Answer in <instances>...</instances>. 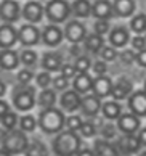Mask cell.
Returning <instances> with one entry per match:
<instances>
[{"label": "cell", "instance_id": "5bb4252c", "mask_svg": "<svg viewBox=\"0 0 146 156\" xmlns=\"http://www.w3.org/2000/svg\"><path fill=\"white\" fill-rule=\"evenodd\" d=\"M114 80L109 76H96L93 77V85H92V94H95L98 98H108L113 94Z\"/></svg>", "mask_w": 146, "mask_h": 156}, {"label": "cell", "instance_id": "cb8c5ba5", "mask_svg": "<svg viewBox=\"0 0 146 156\" xmlns=\"http://www.w3.org/2000/svg\"><path fill=\"white\" fill-rule=\"evenodd\" d=\"M93 151L96 156H120L114 143L104 138H95L93 140Z\"/></svg>", "mask_w": 146, "mask_h": 156}, {"label": "cell", "instance_id": "9c48e42d", "mask_svg": "<svg viewBox=\"0 0 146 156\" xmlns=\"http://www.w3.org/2000/svg\"><path fill=\"white\" fill-rule=\"evenodd\" d=\"M40 34H42V31H39L36 24L27 23L18 29V40L23 47H34L40 42Z\"/></svg>", "mask_w": 146, "mask_h": 156}, {"label": "cell", "instance_id": "d590c367", "mask_svg": "<svg viewBox=\"0 0 146 156\" xmlns=\"http://www.w3.org/2000/svg\"><path fill=\"white\" fill-rule=\"evenodd\" d=\"M82 124H84V121L80 114H69L66 118V129L71 132H80Z\"/></svg>", "mask_w": 146, "mask_h": 156}, {"label": "cell", "instance_id": "ee69618b", "mask_svg": "<svg viewBox=\"0 0 146 156\" xmlns=\"http://www.w3.org/2000/svg\"><path fill=\"white\" fill-rule=\"evenodd\" d=\"M109 31H111V26L108 20H96L95 24H93V32L98 34V36H104Z\"/></svg>", "mask_w": 146, "mask_h": 156}, {"label": "cell", "instance_id": "60d3db41", "mask_svg": "<svg viewBox=\"0 0 146 156\" xmlns=\"http://www.w3.org/2000/svg\"><path fill=\"white\" fill-rule=\"evenodd\" d=\"M51 87L56 92H66V90H69V79H66L63 74H58L51 80Z\"/></svg>", "mask_w": 146, "mask_h": 156}, {"label": "cell", "instance_id": "4dcf8cb0", "mask_svg": "<svg viewBox=\"0 0 146 156\" xmlns=\"http://www.w3.org/2000/svg\"><path fill=\"white\" fill-rule=\"evenodd\" d=\"M26 153H27V156H48V150H47L45 143H42L39 138H34L29 143Z\"/></svg>", "mask_w": 146, "mask_h": 156}, {"label": "cell", "instance_id": "6f0895ef", "mask_svg": "<svg viewBox=\"0 0 146 156\" xmlns=\"http://www.w3.org/2000/svg\"><path fill=\"white\" fill-rule=\"evenodd\" d=\"M140 156H146V151H143V153H141V154H140Z\"/></svg>", "mask_w": 146, "mask_h": 156}, {"label": "cell", "instance_id": "681fc988", "mask_svg": "<svg viewBox=\"0 0 146 156\" xmlns=\"http://www.w3.org/2000/svg\"><path fill=\"white\" fill-rule=\"evenodd\" d=\"M10 113V103L5 101L3 98H0V119H2L5 114Z\"/></svg>", "mask_w": 146, "mask_h": 156}, {"label": "cell", "instance_id": "3957f363", "mask_svg": "<svg viewBox=\"0 0 146 156\" xmlns=\"http://www.w3.org/2000/svg\"><path fill=\"white\" fill-rule=\"evenodd\" d=\"M11 103L21 113H27L37 105L36 89L32 85H16L11 92Z\"/></svg>", "mask_w": 146, "mask_h": 156}, {"label": "cell", "instance_id": "30bf717a", "mask_svg": "<svg viewBox=\"0 0 146 156\" xmlns=\"http://www.w3.org/2000/svg\"><path fill=\"white\" fill-rule=\"evenodd\" d=\"M87 37V27L79 20H71L64 26V39H68L71 44H80Z\"/></svg>", "mask_w": 146, "mask_h": 156}, {"label": "cell", "instance_id": "8d00e7d4", "mask_svg": "<svg viewBox=\"0 0 146 156\" xmlns=\"http://www.w3.org/2000/svg\"><path fill=\"white\" fill-rule=\"evenodd\" d=\"M51 80H53V77H51V73L48 71H40L39 74H36V84H37V87L40 89H50V85H51Z\"/></svg>", "mask_w": 146, "mask_h": 156}, {"label": "cell", "instance_id": "ab89813d", "mask_svg": "<svg viewBox=\"0 0 146 156\" xmlns=\"http://www.w3.org/2000/svg\"><path fill=\"white\" fill-rule=\"evenodd\" d=\"M119 60L120 63H124V65H133V63H137V51L133 48H124L120 50L119 53Z\"/></svg>", "mask_w": 146, "mask_h": 156}, {"label": "cell", "instance_id": "1f68e13d", "mask_svg": "<svg viewBox=\"0 0 146 156\" xmlns=\"http://www.w3.org/2000/svg\"><path fill=\"white\" fill-rule=\"evenodd\" d=\"M19 58H21V65H24L26 68H34L39 61V56L36 53V50H31V48H24L19 53Z\"/></svg>", "mask_w": 146, "mask_h": 156}, {"label": "cell", "instance_id": "e0dca14e", "mask_svg": "<svg viewBox=\"0 0 146 156\" xmlns=\"http://www.w3.org/2000/svg\"><path fill=\"white\" fill-rule=\"evenodd\" d=\"M109 44L114 48H124L130 42V32L125 26H116L109 31Z\"/></svg>", "mask_w": 146, "mask_h": 156}, {"label": "cell", "instance_id": "680465c9", "mask_svg": "<svg viewBox=\"0 0 146 156\" xmlns=\"http://www.w3.org/2000/svg\"><path fill=\"white\" fill-rule=\"evenodd\" d=\"M0 142H2V138H0Z\"/></svg>", "mask_w": 146, "mask_h": 156}, {"label": "cell", "instance_id": "db71d44e", "mask_svg": "<svg viewBox=\"0 0 146 156\" xmlns=\"http://www.w3.org/2000/svg\"><path fill=\"white\" fill-rule=\"evenodd\" d=\"M5 94H7V84L3 80H0V98H3Z\"/></svg>", "mask_w": 146, "mask_h": 156}, {"label": "cell", "instance_id": "4316f807", "mask_svg": "<svg viewBox=\"0 0 146 156\" xmlns=\"http://www.w3.org/2000/svg\"><path fill=\"white\" fill-rule=\"evenodd\" d=\"M56 90L55 89H43L40 90V94L37 95V105L45 109V108H53L56 105Z\"/></svg>", "mask_w": 146, "mask_h": 156}, {"label": "cell", "instance_id": "5b68a950", "mask_svg": "<svg viewBox=\"0 0 146 156\" xmlns=\"http://www.w3.org/2000/svg\"><path fill=\"white\" fill-rule=\"evenodd\" d=\"M72 8L68 0H48L45 3V16L50 21V24H61L68 23L71 16Z\"/></svg>", "mask_w": 146, "mask_h": 156}, {"label": "cell", "instance_id": "d6a6232c", "mask_svg": "<svg viewBox=\"0 0 146 156\" xmlns=\"http://www.w3.org/2000/svg\"><path fill=\"white\" fill-rule=\"evenodd\" d=\"M19 129L23 132H34L36 130V127H39V122L37 119L32 116V114H23L19 116Z\"/></svg>", "mask_w": 146, "mask_h": 156}, {"label": "cell", "instance_id": "52a82bcc", "mask_svg": "<svg viewBox=\"0 0 146 156\" xmlns=\"http://www.w3.org/2000/svg\"><path fill=\"white\" fill-rule=\"evenodd\" d=\"M23 16V10L16 0H2L0 2V20L7 24H13V23L19 21Z\"/></svg>", "mask_w": 146, "mask_h": 156}, {"label": "cell", "instance_id": "ba28073f", "mask_svg": "<svg viewBox=\"0 0 146 156\" xmlns=\"http://www.w3.org/2000/svg\"><path fill=\"white\" fill-rule=\"evenodd\" d=\"M128 111L138 118H146V92L143 89L133 90L127 98Z\"/></svg>", "mask_w": 146, "mask_h": 156}, {"label": "cell", "instance_id": "74e56055", "mask_svg": "<svg viewBox=\"0 0 146 156\" xmlns=\"http://www.w3.org/2000/svg\"><path fill=\"white\" fill-rule=\"evenodd\" d=\"M117 127H116V124L113 122H104V126L100 129V134H101V138H104V140H113V138L117 137Z\"/></svg>", "mask_w": 146, "mask_h": 156}, {"label": "cell", "instance_id": "836d02e7", "mask_svg": "<svg viewBox=\"0 0 146 156\" xmlns=\"http://www.w3.org/2000/svg\"><path fill=\"white\" fill-rule=\"evenodd\" d=\"M32 79H36V74L32 73L31 68H23L16 73V80L19 85H31Z\"/></svg>", "mask_w": 146, "mask_h": 156}, {"label": "cell", "instance_id": "44dd1931", "mask_svg": "<svg viewBox=\"0 0 146 156\" xmlns=\"http://www.w3.org/2000/svg\"><path fill=\"white\" fill-rule=\"evenodd\" d=\"M116 148H117V151H124V153H138L141 145H140L138 142V137L137 135H122L117 138V143H116Z\"/></svg>", "mask_w": 146, "mask_h": 156}, {"label": "cell", "instance_id": "816d5d0a", "mask_svg": "<svg viewBox=\"0 0 146 156\" xmlns=\"http://www.w3.org/2000/svg\"><path fill=\"white\" fill-rule=\"evenodd\" d=\"M69 53H71L72 56H75V58L82 55V53H80V47H79V44H72V45H71V48H69Z\"/></svg>", "mask_w": 146, "mask_h": 156}, {"label": "cell", "instance_id": "f546056e", "mask_svg": "<svg viewBox=\"0 0 146 156\" xmlns=\"http://www.w3.org/2000/svg\"><path fill=\"white\" fill-rule=\"evenodd\" d=\"M128 24H130V29L135 32L137 36H141L143 32H146V13L133 15Z\"/></svg>", "mask_w": 146, "mask_h": 156}, {"label": "cell", "instance_id": "7402d4cb", "mask_svg": "<svg viewBox=\"0 0 146 156\" xmlns=\"http://www.w3.org/2000/svg\"><path fill=\"white\" fill-rule=\"evenodd\" d=\"M114 10L113 3L109 0H95V3H92V16H95L96 20H108L113 18Z\"/></svg>", "mask_w": 146, "mask_h": 156}, {"label": "cell", "instance_id": "f907efd6", "mask_svg": "<svg viewBox=\"0 0 146 156\" xmlns=\"http://www.w3.org/2000/svg\"><path fill=\"white\" fill-rule=\"evenodd\" d=\"M138 142H140V145H141V148H146V127H141V129L138 130Z\"/></svg>", "mask_w": 146, "mask_h": 156}, {"label": "cell", "instance_id": "277c9868", "mask_svg": "<svg viewBox=\"0 0 146 156\" xmlns=\"http://www.w3.org/2000/svg\"><path fill=\"white\" fill-rule=\"evenodd\" d=\"M29 143L31 142H29L26 132H23L21 129L7 130L5 135L2 137V148L11 156L18 153H24L29 147Z\"/></svg>", "mask_w": 146, "mask_h": 156}, {"label": "cell", "instance_id": "2e32d148", "mask_svg": "<svg viewBox=\"0 0 146 156\" xmlns=\"http://www.w3.org/2000/svg\"><path fill=\"white\" fill-rule=\"evenodd\" d=\"M16 42H18V29L13 24L3 23L0 26V48L2 50L13 48Z\"/></svg>", "mask_w": 146, "mask_h": 156}, {"label": "cell", "instance_id": "c3c4849f", "mask_svg": "<svg viewBox=\"0 0 146 156\" xmlns=\"http://www.w3.org/2000/svg\"><path fill=\"white\" fill-rule=\"evenodd\" d=\"M137 65L140 68H146V48L141 51H137Z\"/></svg>", "mask_w": 146, "mask_h": 156}, {"label": "cell", "instance_id": "e575fe53", "mask_svg": "<svg viewBox=\"0 0 146 156\" xmlns=\"http://www.w3.org/2000/svg\"><path fill=\"white\" fill-rule=\"evenodd\" d=\"M18 122H19V118L15 111H10L8 114H5V116L0 119V126H2L5 130H13Z\"/></svg>", "mask_w": 146, "mask_h": 156}, {"label": "cell", "instance_id": "f6af8a7d", "mask_svg": "<svg viewBox=\"0 0 146 156\" xmlns=\"http://www.w3.org/2000/svg\"><path fill=\"white\" fill-rule=\"evenodd\" d=\"M92 71H93L95 76H106V73H108V63L103 61V60H96L92 65Z\"/></svg>", "mask_w": 146, "mask_h": 156}, {"label": "cell", "instance_id": "f1b7e54d", "mask_svg": "<svg viewBox=\"0 0 146 156\" xmlns=\"http://www.w3.org/2000/svg\"><path fill=\"white\" fill-rule=\"evenodd\" d=\"M71 8H72V13L77 18H89L92 15V3L89 0H74Z\"/></svg>", "mask_w": 146, "mask_h": 156}, {"label": "cell", "instance_id": "7a4b0ae2", "mask_svg": "<svg viewBox=\"0 0 146 156\" xmlns=\"http://www.w3.org/2000/svg\"><path fill=\"white\" fill-rule=\"evenodd\" d=\"M37 122L40 130L47 135H56L63 132V127L66 126V116H64V111L61 108H45L40 109Z\"/></svg>", "mask_w": 146, "mask_h": 156}, {"label": "cell", "instance_id": "d6986e66", "mask_svg": "<svg viewBox=\"0 0 146 156\" xmlns=\"http://www.w3.org/2000/svg\"><path fill=\"white\" fill-rule=\"evenodd\" d=\"M63 58L60 53L56 51H45L40 58V66H42L43 71H48V73H56V71H61L63 68Z\"/></svg>", "mask_w": 146, "mask_h": 156}, {"label": "cell", "instance_id": "9a60e30c", "mask_svg": "<svg viewBox=\"0 0 146 156\" xmlns=\"http://www.w3.org/2000/svg\"><path fill=\"white\" fill-rule=\"evenodd\" d=\"M80 101H82V95L77 94L74 89H69L66 92H63V95L60 97V105L63 111H68V113H74L80 109Z\"/></svg>", "mask_w": 146, "mask_h": 156}, {"label": "cell", "instance_id": "4fadbf2b", "mask_svg": "<svg viewBox=\"0 0 146 156\" xmlns=\"http://www.w3.org/2000/svg\"><path fill=\"white\" fill-rule=\"evenodd\" d=\"M101 98H98L95 94H87L80 101V113L87 118H95L101 113Z\"/></svg>", "mask_w": 146, "mask_h": 156}, {"label": "cell", "instance_id": "7dc6e473", "mask_svg": "<svg viewBox=\"0 0 146 156\" xmlns=\"http://www.w3.org/2000/svg\"><path fill=\"white\" fill-rule=\"evenodd\" d=\"M130 44H132V48L137 50V51H141L146 48V37L143 36H135L133 39H130Z\"/></svg>", "mask_w": 146, "mask_h": 156}, {"label": "cell", "instance_id": "f35d334b", "mask_svg": "<svg viewBox=\"0 0 146 156\" xmlns=\"http://www.w3.org/2000/svg\"><path fill=\"white\" fill-rule=\"evenodd\" d=\"M92 60L89 58V56H85V55H80L75 58V63H74V66L75 69H77V74L79 73H89L90 69H92Z\"/></svg>", "mask_w": 146, "mask_h": 156}, {"label": "cell", "instance_id": "9f6ffc18", "mask_svg": "<svg viewBox=\"0 0 146 156\" xmlns=\"http://www.w3.org/2000/svg\"><path fill=\"white\" fill-rule=\"evenodd\" d=\"M143 90L146 92V79H144V82H143Z\"/></svg>", "mask_w": 146, "mask_h": 156}, {"label": "cell", "instance_id": "7bdbcfd3", "mask_svg": "<svg viewBox=\"0 0 146 156\" xmlns=\"http://www.w3.org/2000/svg\"><path fill=\"white\" fill-rule=\"evenodd\" d=\"M100 55H101V60L106 61V63H111V61L119 58L117 50H116L114 47H111V45H104V47L101 48V51H100Z\"/></svg>", "mask_w": 146, "mask_h": 156}, {"label": "cell", "instance_id": "f5cc1de1", "mask_svg": "<svg viewBox=\"0 0 146 156\" xmlns=\"http://www.w3.org/2000/svg\"><path fill=\"white\" fill-rule=\"evenodd\" d=\"M77 156H96L95 151H93V148H80V151L77 153Z\"/></svg>", "mask_w": 146, "mask_h": 156}, {"label": "cell", "instance_id": "bcb514c9", "mask_svg": "<svg viewBox=\"0 0 146 156\" xmlns=\"http://www.w3.org/2000/svg\"><path fill=\"white\" fill-rule=\"evenodd\" d=\"M60 74H63L66 79H74L75 76H77V69H75V66L74 65H71V63H64L63 65V68H61V71H60Z\"/></svg>", "mask_w": 146, "mask_h": 156}, {"label": "cell", "instance_id": "83f0119b", "mask_svg": "<svg viewBox=\"0 0 146 156\" xmlns=\"http://www.w3.org/2000/svg\"><path fill=\"white\" fill-rule=\"evenodd\" d=\"M84 45L89 51H92V53H100L101 48L104 47V39H103V36H98V34L92 32V34H87V37L84 40Z\"/></svg>", "mask_w": 146, "mask_h": 156}, {"label": "cell", "instance_id": "ac0fdd59", "mask_svg": "<svg viewBox=\"0 0 146 156\" xmlns=\"http://www.w3.org/2000/svg\"><path fill=\"white\" fill-rule=\"evenodd\" d=\"M19 65H21V58L16 50L13 48L0 50V68L3 71H15V69H18Z\"/></svg>", "mask_w": 146, "mask_h": 156}, {"label": "cell", "instance_id": "484cf974", "mask_svg": "<svg viewBox=\"0 0 146 156\" xmlns=\"http://www.w3.org/2000/svg\"><path fill=\"white\" fill-rule=\"evenodd\" d=\"M122 114V105L116 100L104 101L101 105V116L108 121H117Z\"/></svg>", "mask_w": 146, "mask_h": 156}, {"label": "cell", "instance_id": "6da1fadb", "mask_svg": "<svg viewBox=\"0 0 146 156\" xmlns=\"http://www.w3.org/2000/svg\"><path fill=\"white\" fill-rule=\"evenodd\" d=\"M82 148V138L77 132L63 130L56 134L51 140V151L55 156H77Z\"/></svg>", "mask_w": 146, "mask_h": 156}, {"label": "cell", "instance_id": "8992f818", "mask_svg": "<svg viewBox=\"0 0 146 156\" xmlns=\"http://www.w3.org/2000/svg\"><path fill=\"white\" fill-rule=\"evenodd\" d=\"M116 127L122 135H137L141 129V119L133 113H122L119 119L116 121Z\"/></svg>", "mask_w": 146, "mask_h": 156}, {"label": "cell", "instance_id": "d4e9b609", "mask_svg": "<svg viewBox=\"0 0 146 156\" xmlns=\"http://www.w3.org/2000/svg\"><path fill=\"white\" fill-rule=\"evenodd\" d=\"M113 10H114V15L119 16V18H128V16L135 13L137 3L135 0H114Z\"/></svg>", "mask_w": 146, "mask_h": 156}, {"label": "cell", "instance_id": "7c38bea8", "mask_svg": "<svg viewBox=\"0 0 146 156\" xmlns=\"http://www.w3.org/2000/svg\"><path fill=\"white\" fill-rule=\"evenodd\" d=\"M45 15V7L39 0H29L26 2V5L23 7V18L31 24H37L43 20Z\"/></svg>", "mask_w": 146, "mask_h": 156}, {"label": "cell", "instance_id": "603a6c76", "mask_svg": "<svg viewBox=\"0 0 146 156\" xmlns=\"http://www.w3.org/2000/svg\"><path fill=\"white\" fill-rule=\"evenodd\" d=\"M92 85H93V77L89 73H79L77 76L72 79V89L80 95H87L92 92Z\"/></svg>", "mask_w": 146, "mask_h": 156}, {"label": "cell", "instance_id": "11a10c76", "mask_svg": "<svg viewBox=\"0 0 146 156\" xmlns=\"http://www.w3.org/2000/svg\"><path fill=\"white\" fill-rule=\"evenodd\" d=\"M0 156H11L10 153H7V151H5V150L2 148V150H0Z\"/></svg>", "mask_w": 146, "mask_h": 156}, {"label": "cell", "instance_id": "b9f144b4", "mask_svg": "<svg viewBox=\"0 0 146 156\" xmlns=\"http://www.w3.org/2000/svg\"><path fill=\"white\" fill-rule=\"evenodd\" d=\"M96 134H98V127L92 121H84L82 129H80V135L84 138H93V137H96Z\"/></svg>", "mask_w": 146, "mask_h": 156}, {"label": "cell", "instance_id": "ffe728a7", "mask_svg": "<svg viewBox=\"0 0 146 156\" xmlns=\"http://www.w3.org/2000/svg\"><path fill=\"white\" fill-rule=\"evenodd\" d=\"M133 92V82L128 80L127 77H119L117 82H114V87H113V100L116 101H122V100H127L128 95Z\"/></svg>", "mask_w": 146, "mask_h": 156}, {"label": "cell", "instance_id": "8fae6325", "mask_svg": "<svg viewBox=\"0 0 146 156\" xmlns=\"http://www.w3.org/2000/svg\"><path fill=\"white\" fill-rule=\"evenodd\" d=\"M64 39V31L58 24H47L43 26L42 34H40V40L47 47H58Z\"/></svg>", "mask_w": 146, "mask_h": 156}]
</instances>
